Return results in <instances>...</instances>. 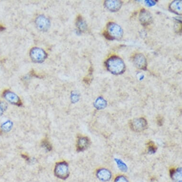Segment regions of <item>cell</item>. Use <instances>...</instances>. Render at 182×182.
I'll list each match as a JSON object with an SVG mask.
<instances>
[{"mask_svg": "<svg viewBox=\"0 0 182 182\" xmlns=\"http://www.w3.org/2000/svg\"><path fill=\"white\" fill-rule=\"evenodd\" d=\"M139 18L142 24L144 25L150 24L152 21L151 14L147 10H143L141 11Z\"/></svg>", "mask_w": 182, "mask_h": 182, "instance_id": "cell-8", "label": "cell"}, {"mask_svg": "<svg viewBox=\"0 0 182 182\" xmlns=\"http://www.w3.org/2000/svg\"><path fill=\"white\" fill-rule=\"evenodd\" d=\"M172 176L174 181L176 182H182V172L181 170H177V171H174L172 173Z\"/></svg>", "mask_w": 182, "mask_h": 182, "instance_id": "cell-15", "label": "cell"}, {"mask_svg": "<svg viewBox=\"0 0 182 182\" xmlns=\"http://www.w3.org/2000/svg\"><path fill=\"white\" fill-rule=\"evenodd\" d=\"M72 101L73 102H76L78 100V96L77 95L75 94H73L72 95Z\"/></svg>", "mask_w": 182, "mask_h": 182, "instance_id": "cell-21", "label": "cell"}, {"mask_svg": "<svg viewBox=\"0 0 182 182\" xmlns=\"http://www.w3.org/2000/svg\"><path fill=\"white\" fill-rule=\"evenodd\" d=\"M116 182H128L127 181V179L122 176L118 177L116 179Z\"/></svg>", "mask_w": 182, "mask_h": 182, "instance_id": "cell-20", "label": "cell"}, {"mask_svg": "<svg viewBox=\"0 0 182 182\" xmlns=\"http://www.w3.org/2000/svg\"><path fill=\"white\" fill-rule=\"evenodd\" d=\"M42 146L44 147V148L47 150V151H50L52 149L51 144L47 140H44L43 141V142H42Z\"/></svg>", "mask_w": 182, "mask_h": 182, "instance_id": "cell-19", "label": "cell"}, {"mask_svg": "<svg viewBox=\"0 0 182 182\" xmlns=\"http://www.w3.org/2000/svg\"><path fill=\"white\" fill-rule=\"evenodd\" d=\"M134 64L137 67L141 69H146V59L143 55L138 54L136 55L134 58Z\"/></svg>", "mask_w": 182, "mask_h": 182, "instance_id": "cell-9", "label": "cell"}, {"mask_svg": "<svg viewBox=\"0 0 182 182\" xmlns=\"http://www.w3.org/2000/svg\"><path fill=\"white\" fill-rule=\"evenodd\" d=\"M35 23L37 27L42 31H46L50 27V21L44 15H40L37 17Z\"/></svg>", "mask_w": 182, "mask_h": 182, "instance_id": "cell-7", "label": "cell"}, {"mask_svg": "<svg viewBox=\"0 0 182 182\" xmlns=\"http://www.w3.org/2000/svg\"><path fill=\"white\" fill-rule=\"evenodd\" d=\"M4 28L2 25H0V31H2L4 30Z\"/></svg>", "mask_w": 182, "mask_h": 182, "instance_id": "cell-23", "label": "cell"}, {"mask_svg": "<svg viewBox=\"0 0 182 182\" xmlns=\"http://www.w3.org/2000/svg\"><path fill=\"white\" fill-rule=\"evenodd\" d=\"M98 177L101 180L103 181H107L109 180L110 177H111L110 173L107 170L101 169V170H99L97 174Z\"/></svg>", "mask_w": 182, "mask_h": 182, "instance_id": "cell-13", "label": "cell"}, {"mask_svg": "<svg viewBox=\"0 0 182 182\" xmlns=\"http://www.w3.org/2000/svg\"><path fill=\"white\" fill-rule=\"evenodd\" d=\"M170 9L174 13L181 15L182 14V1H175L170 5Z\"/></svg>", "mask_w": 182, "mask_h": 182, "instance_id": "cell-12", "label": "cell"}, {"mask_svg": "<svg viewBox=\"0 0 182 182\" xmlns=\"http://www.w3.org/2000/svg\"><path fill=\"white\" fill-rule=\"evenodd\" d=\"M3 97L9 103L16 105L17 106H22V104L20 98L13 92L7 90L3 93Z\"/></svg>", "mask_w": 182, "mask_h": 182, "instance_id": "cell-5", "label": "cell"}, {"mask_svg": "<svg viewBox=\"0 0 182 182\" xmlns=\"http://www.w3.org/2000/svg\"><path fill=\"white\" fill-rule=\"evenodd\" d=\"M46 53L43 49L37 47L32 48L30 51L31 59L35 63H42L46 59Z\"/></svg>", "mask_w": 182, "mask_h": 182, "instance_id": "cell-4", "label": "cell"}, {"mask_svg": "<svg viewBox=\"0 0 182 182\" xmlns=\"http://www.w3.org/2000/svg\"><path fill=\"white\" fill-rule=\"evenodd\" d=\"M131 128L136 132H140L146 128L147 122L143 118L137 119L133 120L131 123Z\"/></svg>", "mask_w": 182, "mask_h": 182, "instance_id": "cell-6", "label": "cell"}, {"mask_svg": "<svg viewBox=\"0 0 182 182\" xmlns=\"http://www.w3.org/2000/svg\"><path fill=\"white\" fill-rule=\"evenodd\" d=\"M149 150L150 152H151L152 153L154 152L155 151V147L152 144L149 147Z\"/></svg>", "mask_w": 182, "mask_h": 182, "instance_id": "cell-22", "label": "cell"}, {"mask_svg": "<svg viewBox=\"0 0 182 182\" xmlns=\"http://www.w3.org/2000/svg\"><path fill=\"white\" fill-rule=\"evenodd\" d=\"M106 65L108 71L114 75H120L126 69V66L122 60L116 56L109 58L106 62Z\"/></svg>", "mask_w": 182, "mask_h": 182, "instance_id": "cell-1", "label": "cell"}, {"mask_svg": "<svg viewBox=\"0 0 182 182\" xmlns=\"http://www.w3.org/2000/svg\"><path fill=\"white\" fill-rule=\"evenodd\" d=\"M0 133H1V131H0Z\"/></svg>", "mask_w": 182, "mask_h": 182, "instance_id": "cell-24", "label": "cell"}, {"mask_svg": "<svg viewBox=\"0 0 182 182\" xmlns=\"http://www.w3.org/2000/svg\"><path fill=\"white\" fill-rule=\"evenodd\" d=\"M122 2L119 1H107L105 3L106 7L111 11L116 12L119 10L122 6Z\"/></svg>", "mask_w": 182, "mask_h": 182, "instance_id": "cell-10", "label": "cell"}, {"mask_svg": "<svg viewBox=\"0 0 182 182\" xmlns=\"http://www.w3.org/2000/svg\"><path fill=\"white\" fill-rule=\"evenodd\" d=\"M55 174L60 179H66L69 175V167L67 164L65 162L57 163L55 168Z\"/></svg>", "mask_w": 182, "mask_h": 182, "instance_id": "cell-3", "label": "cell"}, {"mask_svg": "<svg viewBox=\"0 0 182 182\" xmlns=\"http://www.w3.org/2000/svg\"><path fill=\"white\" fill-rule=\"evenodd\" d=\"M104 34L109 40L119 39L122 36V30L117 24L110 23L107 25V31L105 32Z\"/></svg>", "mask_w": 182, "mask_h": 182, "instance_id": "cell-2", "label": "cell"}, {"mask_svg": "<svg viewBox=\"0 0 182 182\" xmlns=\"http://www.w3.org/2000/svg\"><path fill=\"white\" fill-rule=\"evenodd\" d=\"M95 107L97 108L98 109L103 108L104 107H106V101L103 99L99 98L95 103Z\"/></svg>", "mask_w": 182, "mask_h": 182, "instance_id": "cell-17", "label": "cell"}, {"mask_svg": "<svg viewBox=\"0 0 182 182\" xmlns=\"http://www.w3.org/2000/svg\"><path fill=\"white\" fill-rule=\"evenodd\" d=\"M77 26L80 31H84L86 28V24L81 16H79L77 19Z\"/></svg>", "mask_w": 182, "mask_h": 182, "instance_id": "cell-14", "label": "cell"}, {"mask_svg": "<svg viewBox=\"0 0 182 182\" xmlns=\"http://www.w3.org/2000/svg\"><path fill=\"white\" fill-rule=\"evenodd\" d=\"M12 122L10 121H7L3 122L1 126L2 129L5 132L10 131L12 128Z\"/></svg>", "mask_w": 182, "mask_h": 182, "instance_id": "cell-16", "label": "cell"}, {"mask_svg": "<svg viewBox=\"0 0 182 182\" xmlns=\"http://www.w3.org/2000/svg\"><path fill=\"white\" fill-rule=\"evenodd\" d=\"M8 107L7 104L3 101H0V117L3 114L4 111L6 110Z\"/></svg>", "mask_w": 182, "mask_h": 182, "instance_id": "cell-18", "label": "cell"}, {"mask_svg": "<svg viewBox=\"0 0 182 182\" xmlns=\"http://www.w3.org/2000/svg\"><path fill=\"white\" fill-rule=\"evenodd\" d=\"M90 144L89 140L86 137H81L79 139L77 144V148L78 151H83L88 147Z\"/></svg>", "mask_w": 182, "mask_h": 182, "instance_id": "cell-11", "label": "cell"}]
</instances>
